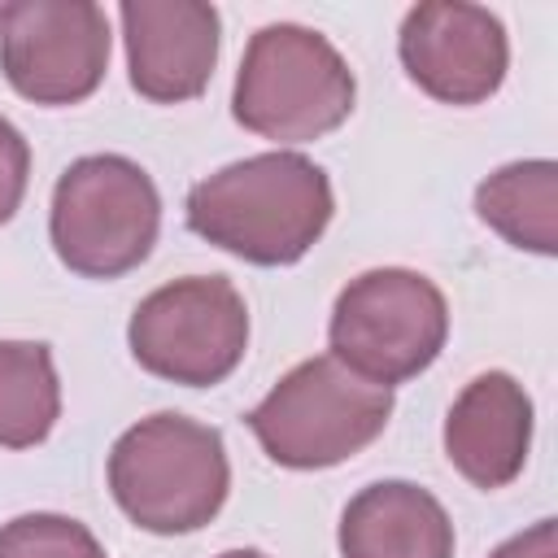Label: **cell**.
<instances>
[{
  "label": "cell",
  "instance_id": "6da1fadb",
  "mask_svg": "<svg viewBox=\"0 0 558 558\" xmlns=\"http://www.w3.org/2000/svg\"><path fill=\"white\" fill-rule=\"evenodd\" d=\"M331 209L327 170L292 148L231 161L187 192V227L253 266L301 262L327 231Z\"/></svg>",
  "mask_w": 558,
  "mask_h": 558
},
{
  "label": "cell",
  "instance_id": "7a4b0ae2",
  "mask_svg": "<svg viewBox=\"0 0 558 558\" xmlns=\"http://www.w3.org/2000/svg\"><path fill=\"white\" fill-rule=\"evenodd\" d=\"M109 493L118 510L153 536L205 527L231 493L222 432L174 410L140 418L109 449Z\"/></svg>",
  "mask_w": 558,
  "mask_h": 558
},
{
  "label": "cell",
  "instance_id": "3957f363",
  "mask_svg": "<svg viewBox=\"0 0 558 558\" xmlns=\"http://www.w3.org/2000/svg\"><path fill=\"white\" fill-rule=\"evenodd\" d=\"M353 70L327 35L296 22H270L240 57L231 113L270 144H310L353 113Z\"/></svg>",
  "mask_w": 558,
  "mask_h": 558
},
{
  "label": "cell",
  "instance_id": "277c9868",
  "mask_svg": "<svg viewBox=\"0 0 558 558\" xmlns=\"http://www.w3.org/2000/svg\"><path fill=\"white\" fill-rule=\"evenodd\" d=\"M392 418V388L353 375L331 353L296 362L253 410L262 453L292 471H323L362 453Z\"/></svg>",
  "mask_w": 558,
  "mask_h": 558
},
{
  "label": "cell",
  "instance_id": "5b68a950",
  "mask_svg": "<svg viewBox=\"0 0 558 558\" xmlns=\"http://www.w3.org/2000/svg\"><path fill=\"white\" fill-rule=\"evenodd\" d=\"M161 231V196L148 170L122 153H92L61 170L48 209V235L83 279H118L135 270Z\"/></svg>",
  "mask_w": 558,
  "mask_h": 558
},
{
  "label": "cell",
  "instance_id": "8992f818",
  "mask_svg": "<svg viewBox=\"0 0 558 558\" xmlns=\"http://www.w3.org/2000/svg\"><path fill=\"white\" fill-rule=\"evenodd\" d=\"M331 357L371 384H405L423 375L449 340L445 292L405 266H379L349 279L327 323Z\"/></svg>",
  "mask_w": 558,
  "mask_h": 558
},
{
  "label": "cell",
  "instance_id": "52a82bcc",
  "mask_svg": "<svg viewBox=\"0 0 558 558\" xmlns=\"http://www.w3.org/2000/svg\"><path fill=\"white\" fill-rule=\"evenodd\" d=\"M126 344L148 375L183 388H214L248 349V305L231 279L187 275L135 305Z\"/></svg>",
  "mask_w": 558,
  "mask_h": 558
},
{
  "label": "cell",
  "instance_id": "ba28073f",
  "mask_svg": "<svg viewBox=\"0 0 558 558\" xmlns=\"http://www.w3.org/2000/svg\"><path fill=\"white\" fill-rule=\"evenodd\" d=\"M0 70L35 105H78L109 70V17L92 0L0 4Z\"/></svg>",
  "mask_w": 558,
  "mask_h": 558
},
{
  "label": "cell",
  "instance_id": "9c48e42d",
  "mask_svg": "<svg viewBox=\"0 0 558 558\" xmlns=\"http://www.w3.org/2000/svg\"><path fill=\"white\" fill-rule=\"evenodd\" d=\"M397 52L405 74L440 105L488 100L510 65V39L501 17L466 0L414 4L401 22Z\"/></svg>",
  "mask_w": 558,
  "mask_h": 558
},
{
  "label": "cell",
  "instance_id": "30bf717a",
  "mask_svg": "<svg viewBox=\"0 0 558 558\" xmlns=\"http://www.w3.org/2000/svg\"><path fill=\"white\" fill-rule=\"evenodd\" d=\"M131 87L153 105L196 100L218 65L222 22L205 0H126L118 9Z\"/></svg>",
  "mask_w": 558,
  "mask_h": 558
},
{
  "label": "cell",
  "instance_id": "8fae6325",
  "mask_svg": "<svg viewBox=\"0 0 558 558\" xmlns=\"http://www.w3.org/2000/svg\"><path fill=\"white\" fill-rule=\"evenodd\" d=\"M532 445V397L506 371L475 375L445 414V458L462 480L493 493L519 480Z\"/></svg>",
  "mask_w": 558,
  "mask_h": 558
},
{
  "label": "cell",
  "instance_id": "7c38bea8",
  "mask_svg": "<svg viewBox=\"0 0 558 558\" xmlns=\"http://www.w3.org/2000/svg\"><path fill=\"white\" fill-rule=\"evenodd\" d=\"M340 558H453V523L445 506L410 484L379 480L340 514Z\"/></svg>",
  "mask_w": 558,
  "mask_h": 558
},
{
  "label": "cell",
  "instance_id": "4fadbf2b",
  "mask_svg": "<svg viewBox=\"0 0 558 558\" xmlns=\"http://www.w3.org/2000/svg\"><path fill=\"white\" fill-rule=\"evenodd\" d=\"M475 214L506 244L554 257L558 253V166L549 157L510 161L475 187Z\"/></svg>",
  "mask_w": 558,
  "mask_h": 558
},
{
  "label": "cell",
  "instance_id": "5bb4252c",
  "mask_svg": "<svg viewBox=\"0 0 558 558\" xmlns=\"http://www.w3.org/2000/svg\"><path fill=\"white\" fill-rule=\"evenodd\" d=\"M61 418L52 349L39 340H0V449L48 440Z\"/></svg>",
  "mask_w": 558,
  "mask_h": 558
},
{
  "label": "cell",
  "instance_id": "9a60e30c",
  "mask_svg": "<svg viewBox=\"0 0 558 558\" xmlns=\"http://www.w3.org/2000/svg\"><path fill=\"white\" fill-rule=\"evenodd\" d=\"M0 558H109L87 523L70 514H17L0 527Z\"/></svg>",
  "mask_w": 558,
  "mask_h": 558
},
{
  "label": "cell",
  "instance_id": "2e32d148",
  "mask_svg": "<svg viewBox=\"0 0 558 558\" xmlns=\"http://www.w3.org/2000/svg\"><path fill=\"white\" fill-rule=\"evenodd\" d=\"M26 183H31V144L9 118H0V227L17 214Z\"/></svg>",
  "mask_w": 558,
  "mask_h": 558
},
{
  "label": "cell",
  "instance_id": "e0dca14e",
  "mask_svg": "<svg viewBox=\"0 0 558 558\" xmlns=\"http://www.w3.org/2000/svg\"><path fill=\"white\" fill-rule=\"evenodd\" d=\"M488 558H558V523L554 519H536L527 532L501 541Z\"/></svg>",
  "mask_w": 558,
  "mask_h": 558
},
{
  "label": "cell",
  "instance_id": "ac0fdd59",
  "mask_svg": "<svg viewBox=\"0 0 558 558\" xmlns=\"http://www.w3.org/2000/svg\"><path fill=\"white\" fill-rule=\"evenodd\" d=\"M218 558H266L262 549H227V554H218Z\"/></svg>",
  "mask_w": 558,
  "mask_h": 558
}]
</instances>
